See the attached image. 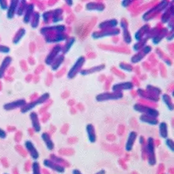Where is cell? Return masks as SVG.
Segmentation results:
<instances>
[{
  "instance_id": "11",
  "label": "cell",
  "mask_w": 174,
  "mask_h": 174,
  "mask_svg": "<svg viewBox=\"0 0 174 174\" xmlns=\"http://www.w3.org/2000/svg\"><path fill=\"white\" fill-rule=\"evenodd\" d=\"M18 2L17 1H12L9 8V10L8 12V17L9 18H12L13 17L14 15V12L15 10V8L17 7V5L18 3Z\"/></svg>"
},
{
  "instance_id": "15",
  "label": "cell",
  "mask_w": 174,
  "mask_h": 174,
  "mask_svg": "<svg viewBox=\"0 0 174 174\" xmlns=\"http://www.w3.org/2000/svg\"><path fill=\"white\" fill-rule=\"evenodd\" d=\"M10 49L8 47L5 46H0V53H8Z\"/></svg>"
},
{
  "instance_id": "7",
  "label": "cell",
  "mask_w": 174,
  "mask_h": 174,
  "mask_svg": "<svg viewBox=\"0 0 174 174\" xmlns=\"http://www.w3.org/2000/svg\"><path fill=\"white\" fill-rule=\"evenodd\" d=\"M133 88V85L131 82H124L122 84H115L113 87V91H117L120 90H130Z\"/></svg>"
},
{
  "instance_id": "6",
  "label": "cell",
  "mask_w": 174,
  "mask_h": 174,
  "mask_svg": "<svg viewBox=\"0 0 174 174\" xmlns=\"http://www.w3.org/2000/svg\"><path fill=\"white\" fill-rule=\"evenodd\" d=\"M86 131L88 133L90 141L91 143H95L96 141V136L94 126L92 124H88L86 127Z\"/></svg>"
},
{
  "instance_id": "4",
  "label": "cell",
  "mask_w": 174,
  "mask_h": 174,
  "mask_svg": "<svg viewBox=\"0 0 174 174\" xmlns=\"http://www.w3.org/2000/svg\"><path fill=\"white\" fill-rule=\"evenodd\" d=\"M137 134L136 132H135L134 131L130 132L128 139L127 140L126 144H125V150L127 151H130L132 150V148L134 144V142L136 141V139L137 138Z\"/></svg>"
},
{
  "instance_id": "2",
  "label": "cell",
  "mask_w": 174,
  "mask_h": 174,
  "mask_svg": "<svg viewBox=\"0 0 174 174\" xmlns=\"http://www.w3.org/2000/svg\"><path fill=\"white\" fill-rule=\"evenodd\" d=\"M134 108L137 111H140V112L144 113L146 114L145 115L148 116V117H150L152 118L156 119L159 115V112L157 110L151 108L146 107L144 106H141L139 105H136L134 106Z\"/></svg>"
},
{
  "instance_id": "5",
  "label": "cell",
  "mask_w": 174,
  "mask_h": 174,
  "mask_svg": "<svg viewBox=\"0 0 174 174\" xmlns=\"http://www.w3.org/2000/svg\"><path fill=\"white\" fill-rule=\"evenodd\" d=\"M84 62V58L83 56L80 57L79 59L77 60V61L75 62V65L72 67V68L69 71V77L70 78L72 77L74 75V74H75V72H77V71L80 69L79 67H82Z\"/></svg>"
},
{
  "instance_id": "14",
  "label": "cell",
  "mask_w": 174,
  "mask_h": 174,
  "mask_svg": "<svg viewBox=\"0 0 174 174\" xmlns=\"http://www.w3.org/2000/svg\"><path fill=\"white\" fill-rule=\"evenodd\" d=\"M166 146L169 148V150L173 152L174 151V146H173V141L171 140V139H168L166 141Z\"/></svg>"
},
{
  "instance_id": "1",
  "label": "cell",
  "mask_w": 174,
  "mask_h": 174,
  "mask_svg": "<svg viewBox=\"0 0 174 174\" xmlns=\"http://www.w3.org/2000/svg\"><path fill=\"white\" fill-rule=\"evenodd\" d=\"M148 157V163L150 165H155L156 163V156H155V149L154 140L152 137H150L148 139V144L146 146Z\"/></svg>"
},
{
  "instance_id": "12",
  "label": "cell",
  "mask_w": 174,
  "mask_h": 174,
  "mask_svg": "<svg viewBox=\"0 0 174 174\" xmlns=\"http://www.w3.org/2000/svg\"><path fill=\"white\" fill-rule=\"evenodd\" d=\"M43 140L44 141L45 143L46 144L47 147L49 148V150H53V144L51 140V139L49 138V136L45 133H44V134H43L42 136Z\"/></svg>"
},
{
  "instance_id": "8",
  "label": "cell",
  "mask_w": 174,
  "mask_h": 174,
  "mask_svg": "<svg viewBox=\"0 0 174 174\" xmlns=\"http://www.w3.org/2000/svg\"><path fill=\"white\" fill-rule=\"evenodd\" d=\"M12 62L11 57H7L6 59L3 61L2 65L0 66V78L3 77L4 72L6 71L7 67Z\"/></svg>"
},
{
  "instance_id": "3",
  "label": "cell",
  "mask_w": 174,
  "mask_h": 174,
  "mask_svg": "<svg viewBox=\"0 0 174 174\" xmlns=\"http://www.w3.org/2000/svg\"><path fill=\"white\" fill-rule=\"evenodd\" d=\"M122 97H123V95L121 93H118L117 95H115L114 93H103L98 95L96 97V100L99 101H101L109 100L120 99Z\"/></svg>"
},
{
  "instance_id": "10",
  "label": "cell",
  "mask_w": 174,
  "mask_h": 174,
  "mask_svg": "<svg viewBox=\"0 0 174 174\" xmlns=\"http://www.w3.org/2000/svg\"><path fill=\"white\" fill-rule=\"evenodd\" d=\"M160 134L163 139H166L168 136L167 125L165 122H161L160 124Z\"/></svg>"
},
{
  "instance_id": "16",
  "label": "cell",
  "mask_w": 174,
  "mask_h": 174,
  "mask_svg": "<svg viewBox=\"0 0 174 174\" xmlns=\"http://www.w3.org/2000/svg\"><path fill=\"white\" fill-rule=\"evenodd\" d=\"M0 7H1V8L2 9H7V3L6 2L3 1V5H2V4H0Z\"/></svg>"
},
{
  "instance_id": "17",
  "label": "cell",
  "mask_w": 174,
  "mask_h": 174,
  "mask_svg": "<svg viewBox=\"0 0 174 174\" xmlns=\"http://www.w3.org/2000/svg\"><path fill=\"white\" fill-rule=\"evenodd\" d=\"M72 173L73 174H82V173L79 170H77V169L74 170L73 171H72Z\"/></svg>"
},
{
  "instance_id": "18",
  "label": "cell",
  "mask_w": 174,
  "mask_h": 174,
  "mask_svg": "<svg viewBox=\"0 0 174 174\" xmlns=\"http://www.w3.org/2000/svg\"><path fill=\"white\" fill-rule=\"evenodd\" d=\"M96 174H105V170H100V171H98L97 173H96Z\"/></svg>"
},
{
  "instance_id": "13",
  "label": "cell",
  "mask_w": 174,
  "mask_h": 174,
  "mask_svg": "<svg viewBox=\"0 0 174 174\" xmlns=\"http://www.w3.org/2000/svg\"><path fill=\"white\" fill-rule=\"evenodd\" d=\"M163 101L166 105V106L168 108V109L170 110H173V105L171 103V101H170L169 96L166 95H165L163 96Z\"/></svg>"
},
{
  "instance_id": "9",
  "label": "cell",
  "mask_w": 174,
  "mask_h": 174,
  "mask_svg": "<svg viewBox=\"0 0 174 174\" xmlns=\"http://www.w3.org/2000/svg\"><path fill=\"white\" fill-rule=\"evenodd\" d=\"M140 120L142 122L147 123V124H151V125H156L158 123V120H156V119L148 117V116H146L145 115H143L141 116Z\"/></svg>"
}]
</instances>
